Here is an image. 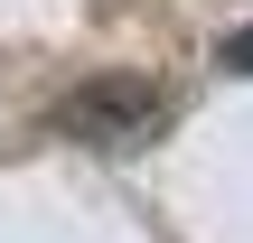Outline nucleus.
I'll return each instance as SVG.
<instances>
[{"mask_svg": "<svg viewBox=\"0 0 253 243\" xmlns=\"http://www.w3.org/2000/svg\"><path fill=\"white\" fill-rule=\"evenodd\" d=\"M169 122H178V94L160 75H94L56 103V131L84 150H150Z\"/></svg>", "mask_w": 253, "mask_h": 243, "instance_id": "f257e3e1", "label": "nucleus"}, {"mask_svg": "<svg viewBox=\"0 0 253 243\" xmlns=\"http://www.w3.org/2000/svg\"><path fill=\"white\" fill-rule=\"evenodd\" d=\"M216 66H225V75H253V28H235V37L216 47Z\"/></svg>", "mask_w": 253, "mask_h": 243, "instance_id": "f03ea898", "label": "nucleus"}]
</instances>
